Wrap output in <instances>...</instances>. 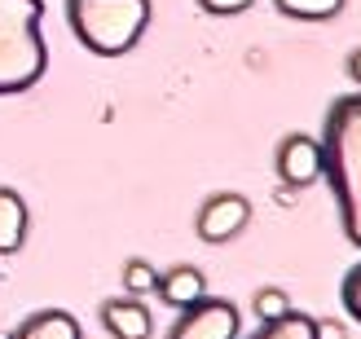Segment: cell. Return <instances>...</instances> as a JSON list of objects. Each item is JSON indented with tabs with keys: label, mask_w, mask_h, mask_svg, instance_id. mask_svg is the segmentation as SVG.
Returning <instances> with one entry per match:
<instances>
[{
	"label": "cell",
	"mask_w": 361,
	"mask_h": 339,
	"mask_svg": "<svg viewBox=\"0 0 361 339\" xmlns=\"http://www.w3.org/2000/svg\"><path fill=\"white\" fill-rule=\"evenodd\" d=\"M256 0H198V9L212 13V18H233V13H247Z\"/></svg>",
	"instance_id": "16"
},
{
	"label": "cell",
	"mask_w": 361,
	"mask_h": 339,
	"mask_svg": "<svg viewBox=\"0 0 361 339\" xmlns=\"http://www.w3.org/2000/svg\"><path fill=\"white\" fill-rule=\"evenodd\" d=\"M27 229H31V216H27L23 194H18L13 185H0V256L23 252Z\"/></svg>",
	"instance_id": "9"
},
{
	"label": "cell",
	"mask_w": 361,
	"mask_h": 339,
	"mask_svg": "<svg viewBox=\"0 0 361 339\" xmlns=\"http://www.w3.org/2000/svg\"><path fill=\"white\" fill-rule=\"evenodd\" d=\"M322 176L335 190L348 242L361 247V93L331 101L322 128Z\"/></svg>",
	"instance_id": "1"
},
{
	"label": "cell",
	"mask_w": 361,
	"mask_h": 339,
	"mask_svg": "<svg viewBox=\"0 0 361 339\" xmlns=\"http://www.w3.org/2000/svg\"><path fill=\"white\" fill-rule=\"evenodd\" d=\"M154 282H159V269L150 260H141V256H133L128 264H123V295H133V300H141L146 291H154Z\"/></svg>",
	"instance_id": "13"
},
{
	"label": "cell",
	"mask_w": 361,
	"mask_h": 339,
	"mask_svg": "<svg viewBox=\"0 0 361 339\" xmlns=\"http://www.w3.org/2000/svg\"><path fill=\"white\" fill-rule=\"evenodd\" d=\"M44 0H0V97L27 93L49 70Z\"/></svg>",
	"instance_id": "2"
},
{
	"label": "cell",
	"mask_w": 361,
	"mask_h": 339,
	"mask_svg": "<svg viewBox=\"0 0 361 339\" xmlns=\"http://www.w3.org/2000/svg\"><path fill=\"white\" fill-rule=\"evenodd\" d=\"M97 317H102V326L111 331L115 339H150V335H154V317H150V309L141 304V300H133V295L106 300V304L97 309Z\"/></svg>",
	"instance_id": "7"
},
{
	"label": "cell",
	"mask_w": 361,
	"mask_h": 339,
	"mask_svg": "<svg viewBox=\"0 0 361 339\" xmlns=\"http://www.w3.org/2000/svg\"><path fill=\"white\" fill-rule=\"evenodd\" d=\"M282 18H295V23H326L344 9V0H274Z\"/></svg>",
	"instance_id": "12"
},
{
	"label": "cell",
	"mask_w": 361,
	"mask_h": 339,
	"mask_svg": "<svg viewBox=\"0 0 361 339\" xmlns=\"http://www.w3.org/2000/svg\"><path fill=\"white\" fill-rule=\"evenodd\" d=\"M238 331H243V313H238V304L203 295L198 304H190V309L176 313V322H172L168 339H238Z\"/></svg>",
	"instance_id": "4"
},
{
	"label": "cell",
	"mask_w": 361,
	"mask_h": 339,
	"mask_svg": "<svg viewBox=\"0 0 361 339\" xmlns=\"http://www.w3.org/2000/svg\"><path fill=\"white\" fill-rule=\"evenodd\" d=\"M247 339H313V317L291 309L274 322H260V331H251Z\"/></svg>",
	"instance_id": "11"
},
{
	"label": "cell",
	"mask_w": 361,
	"mask_h": 339,
	"mask_svg": "<svg viewBox=\"0 0 361 339\" xmlns=\"http://www.w3.org/2000/svg\"><path fill=\"white\" fill-rule=\"evenodd\" d=\"M150 0H66V27L97 58H123L150 27Z\"/></svg>",
	"instance_id": "3"
},
{
	"label": "cell",
	"mask_w": 361,
	"mask_h": 339,
	"mask_svg": "<svg viewBox=\"0 0 361 339\" xmlns=\"http://www.w3.org/2000/svg\"><path fill=\"white\" fill-rule=\"evenodd\" d=\"M154 291H159V300H164L168 309H190V304H198V300L207 295V278H203V269H194V264H172L168 273H159V282H154Z\"/></svg>",
	"instance_id": "8"
},
{
	"label": "cell",
	"mask_w": 361,
	"mask_h": 339,
	"mask_svg": "<svg viewBox=\"0 0 361 339\" xmlns=\"http://www.w3.org/2000/svg\"><path fill=\"white\" fill-rule=\"evenodd\" d=\"M247 225H251V203L243 199L238 190H221V194H212V199L198 207V221H194L198 238H203L207 247L233 242Z\"/></svg>",
	"instance_id": "5"
},
{
	"label": "cell",
	"mask_w": 361,
	"mask_h": 339,
	"mask_svg": "<svg viewBox=\"0 0 361 339\" xmlns=\"http://www.w3.org/2000/svg\"><path fill=\"white\" fill-rule=\"evenodd\" d=\"M251 313H256V322H274V317L291 313V295L278 291V287H260L256 300H251Z\"/></svg>",
	"instance_id": "14"
},
{
	"label": "cell",
	"mask_w": 361,
	"mask_h": 339,
	"mask_svg": "<svg viewBox=\"0 0 361 339\" xmlns=\"http://www.w3.org/2000/svg\"><path fill=\"white\" fill-rule=\"evenodd\" d=\"M348 75H353V80L361 84V49H357V53H353V58H348Z\"/></svg>",
	"instance_id": "17"
},
{
	"label": "cell",
	"mask_w": 361,
	"mask_h": 339,
	"mask_svg": "<svg viewBox=\"0 0 361 339\" xmlns=\"http://www.w3.org/2000/svg\"><path fill=\"white\" fill-rule=\"evenodd\" d=\"M339 300H344V313L361 326V260L344 273V287H339Z\"/></svg>",
	"instance_id": "15"
},
{
	"label": "cell",
	"mask_w": 361,
	"mask_h": 339,
	"mask_svg": "<svg viewBox=\"0 0 361 339\" xmlns=\"http://www.w3.org/2000/svg\"><path fill=\"white\" fill-rule=\"evenodd\" d=\"M9 339H84V331L66 309H40V313L23 317Z\"/></svg>",
	"instance_id": "10"
},
{
	"label": "cell",
	"mask_w": 361,
	"mask_h": 339,
	"mask_svg": "<svg viewBox=\"0 0 361 339\" xmlns=\"http://www.w3.org/2000/svg\"><path fill=\"white\" fill-rule=\"evenodd\" d=\"M274 172L282 185L309 190L313 181H322V141L309 132H286L274 150Z\"/></svg>",
	"instance_id": "6"
}]
</instances>
